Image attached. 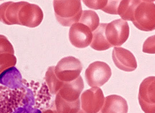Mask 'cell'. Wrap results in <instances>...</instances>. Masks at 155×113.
Segmentation results:
<instances>
[{
	"mask_svg": "<svg viewBox=\"0 0 155 113\" xmlns=\"http://www.w3.org/2000/svg\"><path fill=\"white\" fill-rule=\"evenodd\" d=\"M39 107L35 89L26 80L18 89L0 85V113H42Z\"/></svg>",
	"mask_w": 155,
	"mask_h": 113,
	"instance_id": "1",
	"label": "cell"
},
{
	"mask_svg": "<svg viewBox=\"0 0 155 113\" xmlns=\"http://www.w3.org/2000/svg\"><path fill=\"white\" fill-rule=\"evenodd\" d=\"M8 3L9 5L5 3L7 8L4 12L5 13L4 18H7L4 21L6 24L34 28L39 25L43 20V12L38 5L25 2Z\"/></svg>",
	"mask_w": 155,
	"mask_h": 113,
	"instance_id": "2",
	"label": "cell"
},
{
	"mask_svg": "<svg viewBox=\"0 0 155 113\" xmlns=\"http://www.w3.org/2000/svg\"><path fill=\"white\" fill-rule=\"evenodd\" d=\"M53 5L56 19L63 26L79 22L83 11L80 1H54Z\"/></svg>",
	"mask_w": 155,
	"mask_h": 113,
	"instance_id": "3",
	"label": "cell"
},
{
	"mask_svg": "<svg viewBox=\"0 0 155 113\" xmlns=\"http://www.w3.org/2000/svg\"><path fill=\"white\" fill-rule=\"evenodd\" d=\"M154 1H140L136 8L132 22L140 30L152 31L155 28Z\"/></svg>",
	"mask_w": 155,
	"mask_h": 113,
	"instance_id": "4",
	"label": "cell"
},
{
	"mask_svg": "<svg viewBox=\"0 0 155 113\" xmlns=\"http://www.w3.org/2000/svg\"><path fill=\"white\" fill-rule=\"evenodd\" d=\"M82 65L79 59L73 56L64 58L54 67L55 75L64 82L73 81L80 76Z\"/></svg>",
	"mask_w": 155,
	"mask_h": 113,
	"instance_id": "5",
	"label": "cell"
},
{
	"mask_svg": "<svg viewBox=\"0 0 155 113\" xmlns=\"http://www.w3.org/2000/svg\"><path fill=\"white\" fill-rule=\"evenodd\" d=\"M111 75L110 66L104 62L99 61L90 64L85 73L87 83L92 87L103 86L109 81Z\"/></svg>",
	"mask_w": 155,
	"mask_h": 113,
	"instance_id": "6",
	"label": "cell"
},
{
	"mask_svg": "<svg viewBox=\"0 0 155 113\" xmlns=\"http://www.w3.org/2000/svg\"><path fill=\"white\" fill-rule=\"evenodd\" d=\"M105 97L103 91L94 87L84 91L80 100V108L78 113H97L102 108Z\"/></svg>",
	"mask_w": 155,
	"mask_h": 113,
	"instance_id": "7",
	"label": "cell"
},
{
	"mask_svg": "<svg viewBox=\"0 0 155 113\" xmlns=\"http://www.w3.org/2000/svg\"><path fill=\"white\" fill-rule=\"evenodd\" d=\"M129 33L128 23L122 18L114 20L106 25V37L112 47L121 46L128 39Z\"/></svg>",
	"mask_w": 155,
	"mask_h": 113,
	"instance_id": "8",
	"label": "cell"
},
{
	"mask_svg": "<svg viewBox=\"0 0 155 113\" xmlns=\"http://www.w3.org/2000/svg\"><path fill=\"white\" fill-rule=\"evenodd\" d=\"M155 78H146L140 85L138 99L142 110L145 113H155Z\"/></svg>",
	"mask_w": 155,
	"mask_h": 113,
	"instance_id": "9",
	"label": "cell"
},
{
	"mask_svg": "<svg viewBox=\"0 0 155 113\" xmlns=\"http://www.w3.org/2000/svg\"><path fill=\"white\" fill-rule=\"evenodd\" d=\"M69 38L71 44L75 47L84 48L92 42L93 34L88 27L78 22L71 25L69 30Z\"/></svg>",
	"mask_w": 155,
	"mask_h": 113,
	"instance_id": "10",
	"label": "cell"
},
{
	"mask_svg": "<svg viewBox=\"0 0 155 113\" xmlns=\"http://www.w3.org/2000/svg\"><path fill=\"white\" fill-rule=\"evenodd\" d=\"M112 58L116 67L123 71L131 72L137 68V63L134 55L130 51L124 48L114 47L112 52Z\"/></svg>",
	"mask_w": 155,
	"mask_h": 113,
	"instance_id": "11",
	"label": "cell"
},
{
	"mask_svg": "<svg viewBox=\"0 0 155 113\" xmlns=\"http://www.w3.org/2000/svg\"><path fill=\"white\" fill-rule=\"evenodd\" d=\"M0 85L11 89H19L24 86V80L20 72L13 66L0 74Z\"/></svg>",
	"mask_w": 155,
	"mask_h": 113,
	"instance_id": "12",
	"label": "cell"
},
{
	"mask_svg": "<svg viewBox=\"0 0 155 113\" xmlns=\"http://www.w3.org/2000/svg\"><path fill=\"white\" fill-rule=\"evenodd\" d=\"M128 106L126 100L117 95L108 96L100 111L101 113H127Z\"/></svg>",
	"mask_w": 155,
	"mask_h": 113,
	"instance_id": "13",
	"label": "cell"
},
{
	"mask_svg": "<svg viewBox=\"0 0 155 113\" xmlns=\"http://www.w3.org/2000/svg\"><path fill=\"white\" fill-rule=\"evenodd\" d=\"M107 23H101L92 32L93 39L90 46L94 50L104 51L112 47L106 38L105 29Z\"/></svg>",
	"mask_w": 155,
	"mask_h": 113,
	"instance_id": "14",
	"label": "cell"
},
{
	"mask_svg": "<svg viewBox=\"0 0 155 113\" xmlns=\"http://www.w3.org/2000/svg\"><path fill=\"white\" fill-rule=\"evenodd\" d=\"M140 1H120L117 8V15H119L123 20L132 21L136 8Z\"/></svg>",
	"mask_w": 155,
	"mask_h": 113,
	"instance_id": "15",
	"label": "cell"
},
{
	"mask_svg": "<svg viewBox=\"0 0 155 113\" xmlns=\"http://www.w3.org/2000/svg\"><path fill=\"white\" fill-rule=\"evenodd\" d=\"M100 19L98 15L94 11H83L81 16L78 22L82 23L90 29L93 32L99 25Z\"/></svg>",
	"mask_w": 155,
	"mask_h": 113,
	"instance_id": "16",
	"label": "cell"
},
{
	"mask_svg": "<svg viewBox=\"0 0 155 113\" xmlns=\"http://www.w3.org/2000/svg\"><path fill=\"white\" fill-rule=\"evenodd\" d=\"M120 2V1H107V4L102 10L108 14L117 15V8Z\"/></svg>",
	"mask_w": 155,
	"mask_h": 113,
	"instance_id": "17",
	"label": "cell"
},
{
	"mask_svg": "<svg viewBox=\"0 0 155 113\" xmlns=\"http://www.w3.org/2000/svg\"><path fill=\"white\" fill-rule=\"evenodd\" d=\"M155 35L148 38L143 45V52L148 54H155Z\"/></svg>",
	"mask_w": 155,
	"mask_h": 113,
	"instance_id": "18",
	"label": "cell"
},
{
	"mask_svg": "<svg viewBox=\"0 0 155 113\" xmlns=\"http://www.w3.org/2000/svg\"><path fill=\"white\" fill-rule=\"evenodd\" d=\"M84 4L89 8L94 10H102L107 1H83Z\"/></svg>",
	"mask_w": 155,
	"mask_h": 113,
	"instance_id": "19",
	"label": "cell"
},
{
	"mask_svg": "<svg viewBox=\"0 0 155 113\" xmlns=\"http://www.w3.org/2000/svg\"><path fill=\"white\" fill-rule=\"evenodd\" d=\"M42 113H58L56 109H48L46 110Z\"/></svg>",
	"mask_w": 155,
	"mask_h": 113,
	"instance_id": "20",
	"label": "cell"
},
{
	"mask_svg": "<svg viewBox=\"0 0 155 113\" xmlns=\"http://www.w3.org/2000/svg\"><path fill=\"white\" fill-rule=\"evenodd\" d=\"M97 113H101V112H100V111H99L98 112H97Z\"/></svg>",
	"mask_w": 155,
	"mask_h": 113,
	"instance_id": "21",
	"label": "cell"
}]
</instances>
